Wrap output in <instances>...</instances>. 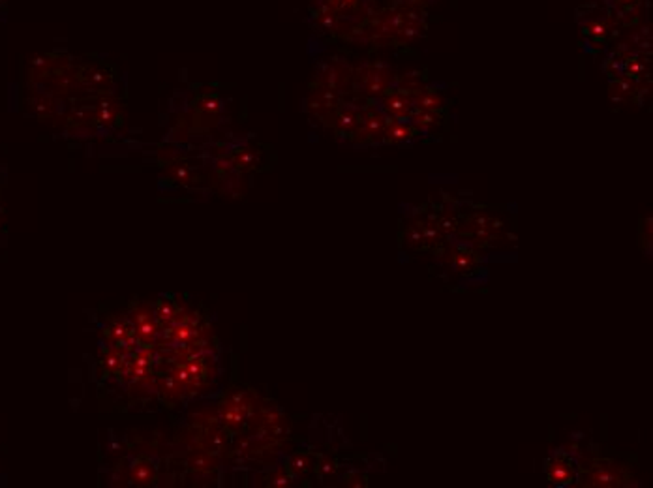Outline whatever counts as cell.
Returning <instances> with one entry per match:
<instances>
[{"instance_id": "9a60e30c", "label": "cell", "mask_w": 653, "mask_h": 488, "mask_svg": "<svg viewBox=\"0 0 653 488\" xmlns=\"http://www.w3.org/2000/svg\"><path fill=\"white\" fill-rule=\"evenodd\" d=\"M318 472L321 473L323 477H327V475H330V473L336 472V462L330 461V458H323V461L319 462Z\"/></svg>"}, {"instance_id": "6da1fadb", "label": "cell", "mask_w": 653, "mask_h": 488, "mask_svg": "<svg viewBox=\"0 0 653 488\" xmlns=\"http://www.w3.org/2000/svg\"><path fill=\"white\" fill-rule=\"evenodd\" d=\"M626 470L612 461L592 462L582 473V484L595 488H614L626 484Z\"/></svg>"}, {"instance_id": "ac0fdd59", "label": "cell", "mask_w": 653, "mask_h": 488, "mask_svg": "<svg viewBox=\"0 0 653 488\" xmlns=\"http://www.w3.org/2000/svg\"><path fill=\"white\" fill-rule=\"evenodd\" d=\"M4 2H6V0H0V6H2V4H4Z\"/></svg>"}, {"instance_id": "3957f363", "label": "cell", "mask_w": 653, "mask_h": 488, "mask_svg": "<svg viewBox=\"0 0 653 488\" xmlns=\"http://www.w3.org/2000/svg\"><path fill=\"white\" fill-rule=\"evenodd\" d=\"M547 477L548 481L556 487H569L576 481L578 477V470H576L575 461L565 453L554 455L550 461L547 462Z\"/></svg>"}, {"instance_id": "5bb4252c", "label": "cell", "mask_w": 653, "mask_h": 488, "mask_svg": "<svg viewBox=\"0 0 653 488\" xmlns=\"http://www.w3.org/2000/svg\"><path fill=\"white\" fill-rule=\"evenodd\" d=\"M171 318H175V306L168 303V301H160V304H158V320L168 321Z\"/></svg>"}, {"instance_id": "277c9868", "label": "cell", "mask_w": 653, "mask_h": 488, "mask_svg": "<svg viewBox=\"0 0 653 488\" xmlns=\"http://www.w3.org/2000/svg\"><path fill=\"white\" fill-rule=\"evenodd\" d=\"M381 111L392 120H408L413 111V98L404 94L402 90H389L381 100Z\"/></svg>"}, {"instance_id": "8992f818", "label": "cell", "mask_w": 653, "mask_h": 488, "mask_svg": "<svg viewBox=\"0 0 653 488\" xmlns=\"http://www.w3.org/2000/svg\"><path fill=\"white\" fill-rule=\"evenodd\" d=\"M468 233L477 241H490L492 237L496 235L499 230V224H496V220L488 218L486 214H475L468 222Z\"/></svg>"}, {"instance_id": "2e32d148", "label": "cell", "mask_w": 653, "mask_h": 488, "mask_svg": "<svg viewBox=\"0 0 653 488\" xmlns=\"http://www.w3.org/2000/svg\"><path fill=\"white\" fill-rule=\"evenodd\" d=\"M290 481L291 477L285 472H276L270 477V484H274V487H287V484H291Z\"/></svg>"}, {"instance_id": "30bf717a", "label": "cell", "mask_w": 653, "mask_h": 488, "mask_svg": "<svg viewBox=\"0 0 653 488\" xmlns=\"http://www.w3.org/2000/svg\"><path fill=\"white\" fill-rule=\"evenodd\" d=\"M408 120L413 124L417 132H428V130L435 128L440 124V113L421 111V109H415L413 107V111H411Z\"/></svg>"}, {"instance_id": "ba28073f", "label": "cell", "mask_w": 653, "mask_h": 488, "mask_svg": "<svg viewBox=\"0 0 653 488\" xmlns=\"http://www.w3.org/2000/svg\"><path fill=\"white\" fill-rule=\"evenodd\" d=\"M417 134L419 132L415 130V126L409 120H392V118H389L383 139L387 143H406V141L413 139Z\"/></svg>"}, {"instance_id": "52a82bcc", "label": "cell", "mask_w": 653, "mask_h": 488, "mask_svg": "<svg viewBox=\"0 0 653 488\" xmlns=\"http://www.w3.org/2000/svg\"><path fill=\"white\" fill-rule=\"evenodd\" d=\"M335 115H332V124H335V128L340 132V134H353V132H357L359 123H361V111H359L357 107L346 106L340 107V109H335Z\"/></svg>"}, {"instance_id": "5b68a950", "label": "cell", "mask_w": 653, "mask_h": 488, "mask_svg": "<svg viewBox=\"0 0 653 488\" xmlns=\"http://www.w3.org/2000/svg\"><path fill=\"white\" fill-rule=\"evenodd\" d=\"M387 124H389V117H387L385 113L381 111V109L372 107V109L361 111V123H359L357 132L363 134L364 139H381L385 135Z\"/></svg>"}, {"instance_id": "8fae6325", "label": "cell", "mask_w": 653, "mask_h": 488, "mask_svg": "<svg viewBox=\"0 0 653 488\" xmlns=\"http://www.w3.org/2000/svg\"><path fill=\"white\" fill-rule=\"evenodd\" d=\"M477 254L473 250H469V248H458V250H452L451 252V263L452 267L456 270H462V273H468L477 265Z\"/></svg>"}, {"instance_id": "e0dca14e", "label": "cell", "mask_w": 653, "mask_h": 488, "mask_svg": "<svg viewBox=\"0 0 653 488\" xmlns=\"http://www.w3.org/2000/svg\"><path fill=\"white\" fill-rule=\"evenodd\" d=\"M346 483L349 484V487H366V477H364V475H361V473L359 472H355V473H349V475H347L346 477Z\"/></svg>"}, {"instance_id": "4fadbf2b", "label": "cell", "mask_w": 653, "mask_h": 488, "mask_svg": "<svg viewBox=\"0 0 653 488\" xmlns=\"http://www.w3.org/2000/svg\"><path fill=\"white\" fill-rule=\"evenodd\" d=\"M312 468V461H310V456L306 455H295L290 461V473L291 475H302V473H306L308 470Z\"/></svg>"}, {"instance_id": "7c38bea8", "label": "cell", "mask_w": 653, "mask_h": 488, "mask_svg": "<svg viewBox=\"0 0 653 488\" xmlns=\"http://www.w3.org/2000/svg\"><path fill=\"white\" fill-rule=\"evenodd\" d=\"M633 92H635V90H633V83L629 81V79H618L616 85H612V92H610V94H612L614 100L623 101V100H627Z\"/></svg>"}, {"instance_id": "9c48e42d", "label": "cell", "mask_w": 653, "mask_h": 488, "mask_svg": "<svg viewBox=\"0 0 653 488\" xmlns=\"http://www.w3.org/2000/svg\"><path fill=\"white\" fill-rule=\"evenodd\" d=\"M445 106L443 96L434 89H423L419 94H415L413 98V107L421 109V111H430V113H440Z\"/></svg>"}, {"instance_id": "7a4b0ae2", "label": "cell", "mask_w": 653, "mask_h": 488, "mask_svg": "<svg viewBox=\"0 0 653 488\" xmlns=\"http://www.w3.org/2000/svg\"><path fill=\"white\" fill-rule=\"evenodd\" d=\"M363 83V92L370 98H383L391 90L394 73L385 64H364L359 75H353Z\"/></svg>"}]
</instances>
